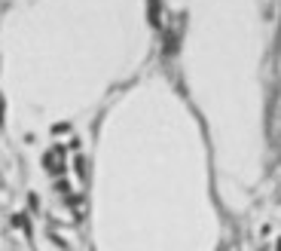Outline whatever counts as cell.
<instances>
[{
	"label": "cell",
	"mask_w": 281,
	"mask_h": 251,
	"mask_svg": "<svg viewBox=\"0 0 281 251\" xmlns=\"http://www.w3.org/2000/svg\"><path fill=\"white\" fill-rule=\"evenodd\" d=\"M278 251H281V242H278Z\"/></svg>",
	"instance_id": "1"
}]
</instances>
